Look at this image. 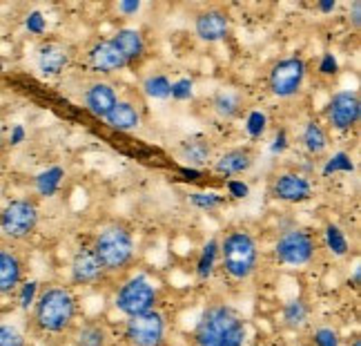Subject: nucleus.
Instances as JSON below:
<instances>
[{"mask_svg":"<svg viewBox=\"0 0 361 346\" xmlns=\"http://www.w3.org/2000/svg\"><path fill=\"white\" fill-rule=\"evenodd\" d=\"M80 322V302L69 284L51 282L40 286L38 299L27 313V328L43 342H69Z\"/></svg>","mask_w":361,"mask_h":346,"instance_id":"obj_1","label":"nucleus"},{"mask_svg":"<svg viewBox=\"0 0 361 346\" xmlns=\"http://www.w3.org/2000/svg\"><path fill=\"white\" fill-rule=\"evenodd\" d=\"M247 317L226 299H210L194 322L190 346H247Z\"/></svg>","mask_w":361,"mask_h":346,"instance_id":"obj_2","label":"nucleus"},{"mask_svg":"<svg viewBox=\"0 0 361 346\" xmlns=\"http://www.w3.org/2000/svg\"><path fill=\"white\" fill-rule=\"evenodd\" d=\"M261 270V246L252 230L234 226L219 239V275L232 288H243Z\"/></svg>","mask_w":361,"mask_h":346,"instance_id":"obj_3","label":"nucleus"},{"mask_svg":"<svg viewBox=\"0 0 361 346\" xmlns=\"http://www.w3.org/2000/svg\"><path fill=\"white\" fill-rule=\"evenodd\" d=\"M94 255L99 257L101 266L109 275L112 284L121 277L130 275L136 266V239L128 226L109 224L101 228L90 241Z\"/></svg>","mask_w":361,"mask_h":346,"instance_id":"obj_4","label":"nucleus"},{"mask_svg":"<svg viewBox=\"0 0 361 346\" xmlns=\"http://www.w3.org/2000/svg\"><path fill=\"white\" fill-rule=\"evenodd\" d=\"M161 286L145 273L125 275L112 288V306L123 320L161 309Z\"/></svg>","mask_w":361,"mask_h":346,"instance_id":"obj_5","label":"nucleus"},{"mask_svg":"<svg viewBox=\"0 0 361 346\" xmlns=\"http://www.w3.org/2000/svg\"><path fill=\"white\" fill-rule=\"evenodd\" d=\"M170 330H172L170 315L161 306L152 313L123 320L118 328H114V335H116V344L123 346H168Z\"/></svg>","mask_w":361,"mask_h":346,"instance_id":"obj_6","label":"nucleus"},{"mask_svg":"<svg viewBox=\"0 0 361 346\" xmlns=\"http://www.w3.org/2000/svg\"><path fill=\"white\" fill-rule=\"evenodd\" d=\"M322 253V241L317 232L308 228H288L272 246V259L281 268H308L319 259Z\"/></svg>","mask_w":361,"mask_h":346,"instance_id":"obj_7","label":"nucleus"},{"mask_svg":"<svg viewBox=\"0 0 361 346\" xmlns=\"http://www.w3.org/2000/svg\"><path fill=\"white\" fill-rule=\"evenodd\" d=\"M40 224V208L36 199H11L0 210V234L11 244L32 239Z\"/></svg>","mask_w":361,"mask_h":346,"instance_id":"obj_8","label":"nucleus"},{"mask_svg":"<svg viewBox=\"0 0 361 346\" xmlns=\"http://www.w3.org/2000/svg\"><path fill=\"white\" fill-rule=\"evenodd\" d=\"M305 78H308V61L301 54H293V56L276 59L268 67L266 88L276 99L288 101L301 94Z\"/></svg>","mask_w":361,"mask_h":346,"instance_id":"obj_9","label":"nucleus"},{"mask_svg":"<svg viewBox=\"0 0 361 346\" xmlns=\"http://www.w3.org/2000/svg\"><path fill=\"white\" fill-rule=\"evenodd\" d=\"M107 284H112V280H109V275L101 266L99 257L94 255L92 246L80 244L72 255V261H69V286L74 290H94Z\"/></svg>","mask_w":361,"mask_h":346,"instance_id":"obj_10","label":"nucleus"},{"mask_svg":"<svg viewBox=\"0 0 361 346\" xmlns=\"http://www.w3.org/2000/svg\"><path fill=\"white\" fill-rule=\"evenodd\" d=\"M326 126L332 132L348 134L357 130L361 121V101L355 90H339L330 96V101L324 107Z\"/></svg>","mask_w":361,"mask_h":346,"instance_id":"obj_11","label":"nucleus"},{"mask_svg":"<svg viewBox=\"0 0 361 346\" xmlns=\"http://www.w3.org/2000/svg\"><path fill=\"white\" fill-rule=\"evenodd\" d=\"M268 195L274 201L297 205V203L310 201L314 197V186L305 174H301L297 170H283V172H276L270 179Z\"/></svg>","mask_w":361,"mask_h":346,"instance_id":"obj_12","label":"nucleus"},{"mask_svg":"<svg viewBox=\"0 0 361 346\" xmlns=\"http://www.w3.org/2000/svg\"><path fill=\"white\" fill-rule=\"evenodd\" d=\"M232 32V18L224 7H205L194 16V34L203 43H224Z\"/></svg>","mask_w":361,"mask_h":346,"instance_id":"obj_13","label":"nucleus"},{"mask_svg":"<svg viewBox=\"0 0 361 346\" xmlns=\"http://www.w3.org/2000/svg\"><path fill=\"white\" fill-rule=\"evenodd\" d=\"M174 155L178 161H183L185 168L203 170L207 165H212L216 157V145L212 138H207L205 134H190L176 143Z\"/></svg>","mask_w":361,"mask_h":346,"instance_id":"obj_14","label":"nucleus"},{"mask_svg":"<svg viewBox=\"0 0 361 346\" xmlns=\"http://www.w3.org/2000/svg\"><path fill=\"white\" fill-rule=\"evenodd\" d=\"M257 155L250 145H239V148H230L224 155L214 157L212 161V172L224 177V179H234V177H243L255 168Z\"/></svg>","mask_w":361,"mask_h":346,"instance_id":"obj_15","label":"nucleus"},{"mask_svg":"<svg viewBox=\"0 0 361 346\" xmlns=\"http://www.w3.org/2000/svg\"><path fill=\"white\" fill-rule=\"evenodd\" d=\"M27 280V264L20 253L0 248V299L13 297L18 286Z\"/></svg>","mask_w":361,"mask_h":346,"instance_id":"obj_16","label":"nucleus"},{"mask_svg":"<svg viewBox=\"0 0 361 346\" xmlns=\"http://www.w3.org/2000/svg\"><path fill=\"white\" fill-rule=\"evenodd\" d=\"M116 101H118V90L109 80L96 78V80L87 83L85 90H82V103H85V107L96 119L105 121L109 117V112L114 109Z\"/></svg>","mask_w":361,"mask_h":346,"instance_id":"obj_17","label":"nucleus"},{"mask_svg":"<svg viewBox=\"0 0 361 346\" xmlns=\"http://www.w3.org/2000/svg\"><path fill=\"white\" fill-rule=\"evenodd\" d=\"M72 346H116L114 328L109 326L101 317H87L80 320L74 328L72 338H69Z\"/></svg>","mask_w":361,"mask_h":346,"instance_id":"obj_18","label":"nucleus"},{"mask_svg":"<svg viewBox=\"0 0 361 346\" xmlns=\"http://www.w3.org/2000/svg\"><path fill=\"white\" fill-rule=\"evenodd\" d=\"M90 69L99 74H116L121 69H128V63H125L123 54L118 52V47L112 43V38H101L87 49L85 54Z\"/></svg>","mask_w":361,"mask_h":346,"instance_id":"obj_19","label":"nucleus"},{"mask_svg":"<svg viewBox=\"0 0 361 346\" xmlns=\"http://www.w3.org/2000/svg\"><path fill=\"white\" fill-rule=\"evenodd\" d=\"M312 315H314L312 302L305 295H297L281 304L279 322L290 333H301V330H308L312 326Z\"/></svg>","mask_w":361,"mask_h":346,"instance_id":"obj_20","label":"nucleus"},{"mask_svg":"<svg viewBox=\"0 0 361 346\" xmlns=\"http://www.w3.org/2000/svg\"><path fill=\"white\" fill-rule=\"evenodd\" d=\"M112 43L123 54L128 67H138L147 59V40L143 32L136 30V27H121V30H116L112 36Z\"/></svg>","mask_w":361,"mask_h":346,"instance_id":"obj_21","label":"nucleus"},{"mask_svg":"<svg viewBox=\"0 0 361 346\" xmlns=\"http://www.w3.org/2000/svg\"><path fill=\"white\" fill-rule=\"evenodd\" d=\"M72 63V54L63 43H56V40H47L38 49H36V65H38V72L54 78V76H61L65 69Z\"/></svg>","mask_w":361,"mask_h":346,"instance_id":"obj_22","label":"nucleus"},{"mask_svg":"<svg viewBox=\"0 0 361 346\" xmlns=\"http://www.w3.org/2000/svg\"><path fill=\"white\" fill-rule=\"evenodd\" d=\"M143 121V107L138 105L134 96H118L114 109L109 112L105 123L116 132H134L141 128Z\"/></svg>","mask_w":361,"mask_h":346,"instance_id":"obj_23","label":"nucleus"},{"mask_svg":"<svg viewBox=\"0 0 361 346\" xmlns=\"http://www.w3.org/2000/svg\"><path fill=\"white\" fill-rule=\"evenodd\" d=\"M210 105H212V112L224 121H237V119L245 117V112H247L245 96L234 88L216 90L210 99Z\"/></svg>","mask_w":361,"mask_h":346,"instance_id":"obj_24","label":"nucleus"},{"mask_svg":"<svg viewBox=\"0 0 361 346\" xmlns=\"http://www.w3.org/2000/svg\"><path fill=\"white\" fill-rule=\"evenodd\" d=\"M301 145L312 159L324 157L330 148V132L319 119H308L301 130Z\"/></svg>","mask_w":361,"mask_h":346,"instance_id":"obj_25","label":"nucleus"},{"mask_svg":"<svg viewBox=\"0 0 361 346\" xmlns=\"http://www.w3.org/2000/svg\"><path fill=\"white\" fill-rule=\"evenodd\" d=\"M322 246L326 248V251L332 255V257H337V259H345V257H350V239H348V234L343 232V228H339L337 224H332V221H328V224L324 226V232H322Z\"/></svg>","mask_w":361,"mask_h":346,"instance_id":"obj_26","label":"nucleus"},{"mask_svg":"<svg viewBox=\"0 0 361 346\" xmlns=\"http://www.w3.org/2000/svg\"><path fill=\"white\" fill-rule=\"evenodd\" d=\"M216 273H219V239L212 237L210 241H205L203 248H201L194 275H197V280L201 284H205V282H210Z\"/></svg>","mask_w":361,"mask_h":346,"instance_id":"obj_27","label":"nucleus"},{"mask_svg":"<svg viewBox=\"0 0 361 346\" xmlns=\"http://www.w3.org/2000/svg\"><path fill=\"white\" fill-rule=\"evenodd\" d=\"M63 179H65V168H61V165H51V168L38 172L34 177V188H36V195L38 197H54L56 192L61 190L63 186Z\"/></svg>","mask_w":361,"mask_h":346,"instance_id":"obj_28","label":"nucleus"},{"mask_svg":"<svg viewBox=\"0 0 361 346\" xmlns=\"http://www.w3.org/2000/svg\"><path fill=\"white\" fill-rule=\"evenodd\" d=\"M141 92L147 96V99L168 101L170 94H172V80L168 74H163V72H149L141 80Z\"/></svg>","mask_w":361,"mask_h":346,"instance_id":"obj_29","label":"nucleus"},{"mask_svg":"<svg viewBox=\"0 0 361 346\" xmlns=\"http://www.w3.org/2000/svg\"><path fill=\"white\" fill-rule=\"evenodd\" d=\"M268 126H270V119H268L266 112H263V109L252 107V109H247V112H245L243 130H245V134H247L250 141H259V138L266 136Z\"/></svg>","mask_w":361,"mask_h":346,"instance_id":"obj_30","label":"nucleus"},{"mask_svg":"<svg viewBox=\"0 0 361 346\" xmlns=\"http://www.w3.org/2000/svg\"><path fill=\"white\" fill-rule=\"evenodd\" d=\"M310 346H343V335L332 324H317L308 328Z\"/></svg>","mask_w":361,"mask_h":346,"instance_id":"obj_31","label":"nucleus"},{"mask_svg":"<svg viewBox=\"0 0 361 346\" xmlns=\"http://www.w3.org/2000/svg\"><path fill=\"white\" fill-rule=\"evenodd\" d=\"M40 284L38 280H25L20 286H18V290L13 293V302H16V309L20 311V313H30L32 311V306L36 304V299H38V293H40Z\"/></svg>","mask_w":361,"mask_h":346,"instance_id":"obj_32","label":"nucleus"},{"mask_svg":"<svg viewBox=\"0 0 361 346\" xmlns=\"http://www.w3.org/2000/svg\"><path fill=\"white\" fill-rule=\"evenodd\" d=\"M188 201L192 208H197L201 213H214L228 203V197L219 195V192H190Z\"/></svg>","mask_w":361,"mask_h":346,"instance_id":"obj_33","label":"nucleus"},{"mask_svg":"<svg viewBox=\"0 0 361 346\" xmlns=\"http://www.w3.org/2000/svg\"><path fill=\"white\" fill-rule=\"evenodd\" d=\"M337 172H345V174L355 172V161H353V157L348 155V152H343V150H339L332 157H328L324 161V168H322V177L324 179L337 174Z\"/></svg>","mask_w":361,"mask_h":346,"instance_id":"obj_34","label":"nucleus"},{"mask_svg":"<svg viewBox=\"0 0 361 346\" xmlns=\"http://www.w3.org/2000/svg\"><path fill=\"white\" fill-rule=\"evenodd\" d=\"M30 338L18 324L11 322H0V346H27Z\"/></svg>","mask_w":361,"mask_h":346,"instance_id":"obj_35","label":"nucleus"},{"mask_svg":"<svg viewBox=\"0 0 361 346\" xmlns=\"http://www.w3.org/2000/svg\"><path fill=\"white\" fill-rule=\"evenodd\" d=\"M170 99L172 101H178V103L192 101L194 99V80L188 78V76L172 80V94H170Z\"/></svg>","mask_w":361,"mask_h":346,"instance_id":"obj_36","label":"nucleus"},{"mask_svg":"<svg viewBox=\"0 0 361 346\" xmlns=\"http://www.w3.org/2000/svg\"><path fill=\"white\" fill-rule=\"evenodd\" d=\"M25 30L34 34V36H43L47 32V18H45V13L43 11H30L27 13V18H25Z\"/></svg>","mask_w":361,"mask_h":346,"instance_id":"obj_37","label":"nucleus"},{"mask_svg":"<svg viewBox=\"0 0 361 346\" xmlns=\"http://www.w3.org/2000/svg\"><path fill=\"white\" fill-rule=\"evenodd\" d=\"M317 69H319V74H322V76H337L339 74V61H337V56L332 52H324L322 59H319Z\"/></svg>","mask_w":361,"mask_h":346,"instance_id":"obj_38","label":"nucleus"},{"mask_svg":"<svg viewBox=\"0 0 361 346\" xmlns=\"http://www.w3.org/2000/svg\"><path fill=\"white\" fill-rule=\"evenodd\" d=\"M226 190H228V197L230 199H247L250 197V186L243 181V179H228L226 181Z\"/></svg>","mask_w":361,"mask_h":346,"instance_id":"obj_39","label":"nucleus"},{"mask_svg":"<svg viewBox=\"0 0 361 346\" xmlns=\"http://www.w3.org/2000/svg\"><path fill=\"white\" fill-rule=\"evenodd\" d=\"M288 148H290V136H288V130L281 128L279 132L274 134V138H272L270 152H272V155H283V152H286Z\"/></svg>","mask_w":361,"mask_h":346,"instance_id":"obj_40","label":"nucleus"},{"mask_svg":"<svg viewBox=\"0 0 361 346\" xmlns=\"http://www.w3.org/2000/svg\"><path fill=\"white\" fill-rule=\"evenodd\" d=\"M25 138H27V130H25V126H20V123H16V126H11V130H9L7 145L16 148V145H20V143L25 141Z\"/></svg>","mask_w":361,"mask_h":346,"instance_id":"obj_41","label":"nucleus"},{"mask_svg":"<svg viewBox=\"0 0 361 346\" xmlns=\"http://www.w3.org/2000/svg\"><path fill=\"white\" fill-rule=\"evenodd\" d=\"M116 9L123 16H136V13L141 11V0H121Z\"/></svg>","mask_w":361,"mask_h":346,"instance_id":"obj_42","label":"nucleus"},{"mask_svg":"<svg viewBox=\"0 0 361 346\" xmlns=\"http://www.w3.org/2000/svg\"><path fill=\"white\" fill-rule=\"evenodd\" d=\"M348 20H350L355 32L361 30V0H355V3L350 5V9H348Z\"/></svg>","mask_w":361,"mask_h":346,"instance_id":"obj_43","label":"nucleus"},{"mask_svg":"<svg viewBox=\"0 0 361 346\" xmlns=\"http://www.w3.org/2000/svg\"><path fill=\"white\" fill-rule=\"evenodd\" d=\"M178 174H180V179L183 181H201V179L205 177V172L203 170H197V168H185V165H180L178 168Z\"/></svg>","mask_w":361,"mask_h":346,"instance_id":"obj_44","label":"nucleus"},{"mask_svg":"<svg viewBox=\"0 0 361 346\" xmlns=\"http://www.w3.org/2000/svg\"><path fill=\"white\" fill-rule=\"evenodd\" d=\"M317 9L322 11V13H332V11L337 9V0H319Z\"/></svg>","mask_w":361,"mask_h":346,"instance_id":"obj_45","label":"nucleus"},{"mask_svg":"<svg viewBox=\"0 0 361 346\" xmlns=\"http://www.w3.org/2000/svg\"><path fill=\"white\" fill-rule=\"evenodd\" d=\"M343 346H361V338L359 335H353L348 340H343Z\"/></svg>","mask_w":361,"mask_h":346,"instance_id":"obj_46","label":"nucleus"},{"mask_svg":"<svg viewBox=\"0 0 361 346\" xmlns=\"http://www.w3.org/2000/svg\"><path fill=\"white\" fill-rule=\"evenodd\" d=\"M359 284H361V270H359V268H355V270H353V286H355V288H359Z\"/></svg>","mask_w":361,"mask_h":346,"instance_id":"obj_47","label":"nucleus"},{"mask_svg":"<svg viewBox=\"0 0 361 346\" xmlns=\"http://www.w3.org/2000/svg\"><path fill=\"white\" fill-rule=\"evenodd\" d=\"M5 148H7V138H5V134L0 132V155L5 152Z\"/></svg>","mask_w":361,"mask_h":346,"instance_id":"obj_48","label":"nucleus"},{"mask_svg":"<svg viewBox=\"0 0 361 346\" xmlns=\"http://www.w3.org/2000/svg\"><path fill=\"white\" fill-rule=\"evenodd\" d=\"M0 72H3V63H0Z\"/></svg>","mask_w":361,"mask_h":346,"instance_id":"obj_49","label":"nucleus"}]
</instances>
